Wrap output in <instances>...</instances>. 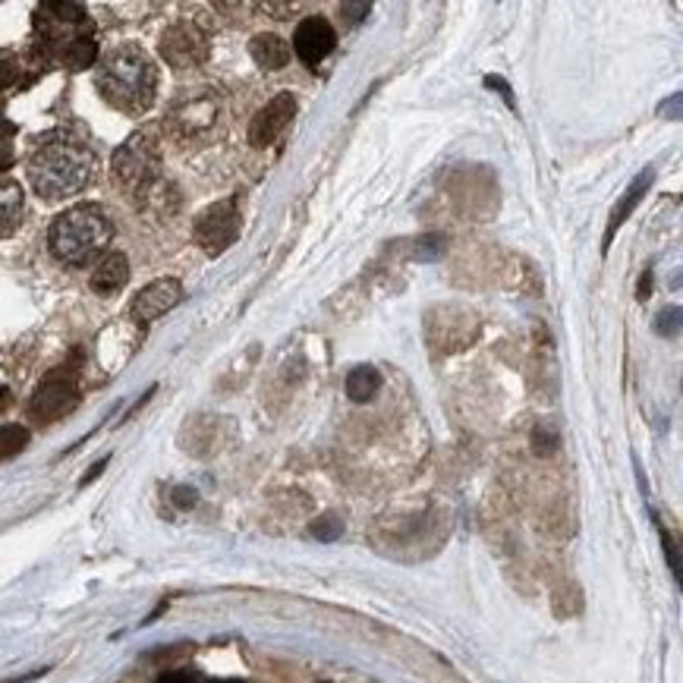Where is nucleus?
<instances>
[{"label": "nucleus", "mask_w": 683, "mask_h": 683, "mask_svg": "<svg viewBox=\"0 0 683 683\" xmlns=\"http://www.w3.org/2000/svg\"><path fill=\"white\" fill-rule=\"evenodd\" d=\"M486 85H489V88H498V95H501V98H504V101L514 108V95H511V85L504 83L501 76H486Z\"/></svg>", "instance_id": "24"}, {"label": "nucleus", "mask_w": 683, "mask_h": 683, "mask_svg": "<svg viewBox=\"0 0 683 683\" xmlns=\"http://www.w3.org/2000/svg\"><path fill=\"white\" fill-rule=\"evenodd\" d=\"M35 35L45 57L63 63L67 70H85L98 60L95 26L83 3H70V0L41 3L35 10Z\"/></svg>", "instance_id": "1"}, {"label": "nucleus", "mask_w": 683, "mask_h": 683, "mask_svg": "<svg viewBox=\"0 0 683 683\" xmlns=\"http://www.w3.org/2000/svg\"><path fill=\"white\" fill-rule=\"evenodd\" d=\"M10 167H13V142L0 139V170H10Z\"/></svg>", "instance_id": "26"}, {"label": "nucleus", "mask_w": 683, "mask_h": 683, "mask_svg": "<svg viewBox=\"0 0 683 683\" xmlns=\"http://www.w3.org/2000/svg\"><path fill=\"white\" fill-rule=\"evenodd\" d=\"M240 230H243V218H240V208H237V199H224L208 205L195 224H192V240L199 243V249L205 255H224L227 249L240 240Z\"/></svg>", "instance_id": "7"}, {"label": "nucleus", "mask_w": 683, "mask_h": 683, "mask_svg": "<svg viewBox=\"0 0 683 683\" xmlns=\"http://www.w3.org/2000/svg\"><path fill=\"white\" fill-rule=\"evenodd\" d=\"M379 387H382V372L372 369V366H359V369H354L347 375V394H350V400H356V404L372 400L379 394Z\"/></svg>", "instance_id": "17"}, {"label": "nucleus", "mask_w": 683, "mask_h": 683, "mask_svg": "<svg viewBox=\"0 0 683 683\" xmlns=\"http://www.w3.org/2000/svg\"><path fill=\"white\" fill-rule=\"evenodd\" d=\"M110 177L127 195H145L161 177V155L158 142L148 133H133L127 139L113 158H110Z\"/></svg>", "instance_id": "5"}, {"label": "nucleus", "mask_w": 683, "mask_h": 683, "mask_svg": "<svg viewBox=\"0 0 683 683\" xmlns=\"http://www.w3.org/2000/svg\"><path fill=\"white\" fill-rule=\"evenodd\" d=\"M183 297V284L177 277H158L152 280L148 287H142L136 293V300L130 305V319L136 325H152L158 322L165 312H170Z\"/></svg>", "instance_id": "11"}, {"label": "nucleus", "mask_w": 683, "mask_h": 683, "mask_svg": "<svg viewBox=\"0 0 683 683\" xmlns=\"http://www.w3.org/2000/svg\"><path fill=\"white\" fill-rule=\"evenodd\" d=\"M113 237V224L98 205H76L55 218L48 230V247L57 262L70 268H85L98 262Z\"/></svg>", "instance_id": "4"}, {"label": "nucleus", "mask_w": 683, "mask_h": 683, "mask_svg": "<svg viewBox=\"0 0 683 683\" xmlns=\"http://www.w3.org/2000/svg\"><path fill=\"white\" fill-rule=\"evenodd\" d=\"M656 331L664 337V334H678L681 331V309L678 305H671V309H664L661 315H658V322H656Z\"/></svg>", "instance_id": "20"}, {"label": "nucleus", "mask_w": 683, "mask_h": 683, "mask_svg": "<svg viewBox=\"0 0 683 683\" xmlns=\"http://www.w3.org/2000/svg\"><path fill=\"white\" fill-rule=\"evenodd\" d=\"M158 51L165 57L167 67H173V70H195V67H202L208 60V35L195 23H190V20H180V23L165 28Z\"/></svg>", "instance_id": "9"}, {"label": "nucleus", "mask_w": 683, "mask_h": 683, "mask_svg": "<svg viewBox=\"0 0 683 683\" xmlns=\"http://www.w3.org/2000/svg\"><path fill=\"white\" fill-rule=\"evenodd\" d=\"M220 113L218 95L212 88H195L192 95H183L173 108L167 110L165 130L173 139H202L215 130Z\"/></svg>", "instance_id": "6"}, {"label": "nucleus", "mask_w": 683, "mask_h": 683, "mask_svg": "<svg viewBox=\"0 0 683 683\" xmlns=\"http://www.w3.org/2000/svg\"><path fill=\"white\" fill-rule=\"evenodd\" d=\"M127 284H130V262H127L123 252H108V255L98 262V268L92 272V290H95L98 297H113V293H120Z\"/></svg>", "instance_id": "14"}, {"label": "nucleus", "mask_w": 683, "mask_h": 683, "mask_svg": "<svg viewBox=\"0 0 683 683\" xmlns=\"http://www.w3.org/2000/svg\"><path fill=\"white\" fill-rule=\"evenodd\" d=\"M7 404H10V391L0 387V410H7Z\"/></svg>", "instance_id": "31"}, {"label": "nucleus", "mask_w": 683, "mask_h": 683, "mask_svg": "<svg viewBox=\"0 0 683 683\" xmlns=\"http://www.w3.org/2000/svg\"><path fill=\"white\" fill-rule=\"evenodd\" d=\"M28 444L26 426H3L0 429V460H10L16 454H23Z\"/></svg>", "instance_id": "18"}, {"label": "nucleus", "mask_w": 683, "mask_h": 683, "mask_svg": "<svg viewBox=\"0 0 683 683\" xmlns=\"http://www.w3.org/2000/svg\"><path fill=\"white\" fill-rule=\"evenodd\" d=\"M639 300H649L652 297V272H646L639 277V293H636Z\"/></svg>", "instance_id": "27"}, {"label": "nucleus", "mask_w": 683, "mask_h": 683, "mask_svg": "<svg viewBox=\"0 0 683 683\" xmlns=\"http://www.w3.org/2000/svg\"><path fill=\"white\" fill-rule=\"evenodd\" d=\"M532 444H536V454H551L558 447V432L551 426H539L532 435Z\"/></svg>", "instance_id": "21"}, {"label": "nucleus", "mask_w": 683, "mask_h": 683, "mask_svg": "<svg viewBox=\"0 0 683 683\" xmlns=\"http://www.w3.org/2000/svg\"><path fill=\"white\" fill-rule=\"evenodd\" d=\"M13 133H16V127L10 120H3V105H0V139L13 136Z\"/></svg>", "instance_id": "30"}, {"label": "nucleus", "mask_w": 683, "mask_h": 683, "mask_svg": "<svg viewBox=\"0 0 683 683\" xmlns=\"http://www.w3.org/2000/svg\"><path fill=\"white\" fill-rule=\"evenodd\" d=\"M312 532H315L319 539H325V542H331V539H337V536L344 532V523H340V519H334V517H325V519H319V523L312 526Z\"/></svg>", "instance_id": "22"}, {"label": "nucleus", "mask_w": 683, "mask_h": 683, "mask_svg": "<svg viewBox=\"0 0 683 683\" xmlns=\"http://www.w3.org/2000/svg\"><path fill=\"white\" fill-rule=\"evenodd\" d=\"M337 48V32L331 26L328 20L322 16H309L302 20L297 32H293V55L300 57L305 67H319L325 57Z\"/></svg>", "instance_id": "12"}, {"label": "nucleus", "mask_w": 683, "mask_h": 683, "mask_svg": "<svg viewBox=\"0 0 683 683\" xmlns=\"http://www.w3.org/2000/svg\"><path fill=\"white\" fill-rule=\"evenodd\" d=\"M340 13H344V20L354 26V23H359V20L369 13V3H340Z\"/></svg>", "instance_id": "23"}, {"label": "nucleus", "mask_w": 683, "mask_h": 683, "mask_svg": "<svg viewBox=\"0 0 683 683\" xmlns=\"http://www.w3.org/2000/svg\"><path fill=\"white\" fill-rule=\"evenodd\" d=\"M652 180H656V170H646V173H639V177H636V180L627 187V192L621 195V202L614 205V212H611V218H608V227H604V243H601L604 252L611 249V243H614V233L624 227V220L636 212V205H639V202H643V195L649 192Z\"/></svg>", "instance_id": "13"}, {"label": "nucleus", "mask_w": 683, "mask_h": 683, "mask_svg": "<svg viewBox=\"0 0 683 683\" xmlns=\"http://www.w3.org/2000/svg\"><path fill=\"white\" fill-rule=\"evenodd\" d=\"M95 85L101 98L120 113H145L158 92V67L139 45H120L98 63Z\"/></svg>", "instance_id": "2"}, {"label": "nucleus", "mask_w": 683, "mask_h": 683, "mask_svg": "<svg viewBox=\"0 0 683 683\" xmlns=\"http://www.w3.org/2000/svg\"><path fill=\"white\" fill-rule=\"evenodd\" d=\"M20 73H23V67H20L16 55L0 51V92H3V88H13V85L20 83Z\"/></svg>", "instance_id": "19"}, {"label": "nucleus", "mask_w": 683, "mask_h": 683, "mask_svg": "<svg viewBox=\"0 0 683 683\" xmlns=\"http://www.w3.org/2000/svg\"><path fill=\"white\" fill-rule=\"evenodd\" d=\"M155 683H195V674L192 671H167Z\"/></svg>", "instance_id": "25"}, {"label": "nucleus", "mask_w": 683, "mask_h": 683, "mask_svg": "<svg viewBox=\"0 0 683 683\" xmlns=\"http://www.w3.org/2000/svg\"><path fill=\"white\" fill-rule=\"evenodd\" d=\"M177 504H180V507H192V504H195V492H192V489H177Z\"/></svg>", "instance_id": "28"}, {"label": "nucleus", "mask_w": 683, "mask_h": 683, "mask_svg": "<svg viewBox=\"0 0 683 683\" xmlns=\"http://www.w3.org/2000/svg\"><path fill=\"white\" fill-rule=\"evenodd\" d=\"M215 683H243V681H215Z\"/></svg>", "instance_id": "32"}, {"label": "nucleus", "mask_w": 683, "mask_h": 683, "mask_svg": "<svg viewBox=\"0 0 683 683\" xmlns=\"http://www.w3.org/2000/svg\"><path fill=\"white\" fill-rule=\"evenodd\" d=\"M293 113H297V98L290 92H277L265 108L255 110V117L249 123V145L252 148H268V145H274L280 139V133L290 127Z\"/></svg>", "instance_id": "10"}, {"label": "nucleus", "mask_w": 683, "mask_h": 683, "mask_svg": "<svg viewBox=\"0 0 683 683\" xmlns=\"http://www.w3.org/2000/svg\"><path fill=\"white\" fill-rule=\"evenodd\" d=\"M80 404V382H76V369L60 366L51 375H45V382L35 387L32 400H28V412L41 422H57L67 412L76 410Z\"/></svg>", "instance_id": "8"}, {"label": "nucleus", "mask_w": 683, "mask_h": 683, "mask_svg": "<svg viewBox=\"0 0 683 683\" xmlns=\"http://www.w3.org/2000/svg\"><path fill=\"white\" fill-rule=\"evenodd\" d=\"M268 13H280L277 20H284V13H293V3H265Z\"/></svg>", "instance_id": "29"}, {"label": "nucleus", "mask_w": 683, "mask_h": 683, "mask_svg": "<svg viewBox=\"0 0 683 683\" xmlns=\"http://www.w3.org/2000/svg\"><path fill=\"white\" fill-rule=\"evenodd\" d=\"M92 167H95V158L83 142L63 136L48 139L28 158V183L41 199L60 202L88 187Z\"/></svg>", "instance_id": "3"}, {"label": "nucleus", "mask_w": 683, "mask_h": 683, "mask_svg": "<svg viewBox=\"0 0 683 683\" xmlns=\"http://www.w3.org/2000/svg\"><path fill=\"white\" fill-rule=\"evenodd\" d=\"M249 55L262 70H284L290 63V45L280 35L262 32L249 41Z\"/></svg>", "instance_id": "15"}, {"label": "nucleus", "mask_w": 683, "mask_h": 683, "mask_svg": "<svg viewBox=\"0 0 683 683\" xmlns=\"http://www.w3.org/2000/svg\"><path fill=\"white\" fill-rule=\"evenodd\" d=\"M23 190L10 180H0V237L13 233L20 227V218H23Z\"/></svg>", "instance_id": "16"}]
</instances>
